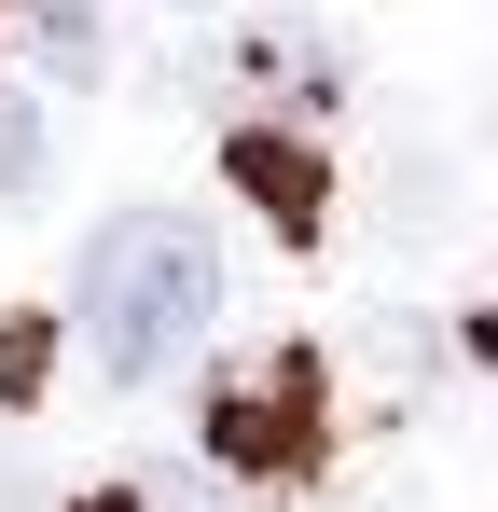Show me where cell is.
I'll return each mask as SVG.
<instances>
[{
    "label": "cell",
    "mask_w": 498,
    "mask_h": 512,
    "mask_svg": "<svg viewBox=\"0 0 498 512\" xmlns=\"http://www.w3.org/2000/svg\"><path fill=\"white\" fill-rule=\"evenodd\" d=\"M222 319V236L194 208H111L83 236V277H70V333L111 388H166Z\"/></svg>",
    "instance_id": "6da1fadb"
},
{
    "label": "cell",
    "mask_w": 498,
    "mask_h": 512,
    "mask_svg": "<svg viewBox=\"0 0 498 512\" xmlns=\"http://www.w3.org/2000/svg\"><path fill=\"white\" fill-rule=\"evenodd\" d=\"M194 429H208V471H222V485H263V499L305 485L332 457V360L319 346H249V360L208 374Z\"/></svg>",
    "instance_id": "7a4b0ae2"
},
{
    "label": "cell",
    "mask_w": 498,
    "mask_h": 512,
    "mask_svg": "<svg viewBox=\"0 0 498 512\" xmlns=\"http://www.w3.org/2000/svg\"><path fill=\"white\" fill-rule=\"evenodd\" d=\"M222 180H236V208H249V222H277L291 250H319V222H332V153L291 125V111H236Z\"/></svg>",
    "instance_id": "3957f363"
},
{
    "label": "cell",
    "mask_w": 498,
    "mask_h": 512,
    "mask_svg": "<svg viewBox=\"0 0 498 512\" xmlns=\"http://www.w3.org/2000/svg\"><path fill=\"white\" fill-rule=\"evenodd\" d=\"M208 70H222V97H249V111H291V125L346 97V56H332V28H319V14H263V28H236Z\"/></svg>",
    "instance_id": "277c9868"
},
{
    "label": "cell",
    "mask_w": 498,
    "mask_h": 512,
    "mask_svg": "<svg viewBox=\"0 0 498 512\" xmlns=\"http://www.w3.org/2000/svg\"><path fill=\"white\" fill-rule=\"evenodd\" d=\"M14 28H28V56L56 70V84H97L111 70V0H0Z\"/></svg>",
    "instance_id": "5b68a950"
},
{
    "label": "cell",
    "mask_w": 498,
    "mask_h": 512,
    "mask_svg": "<svg viewBox=\"0 0 498 512\" xmlns=\"http://www.w3.org/2000/svg\"><path fill=\"white\" fill-rule=\"evenodd\" d=\"M42 153H56L42 97H14V84H0V208H14V194H42Z\"/></svg>",
    "instance_id": "8992f818"
},
{
    "label": "cell",
    "mask_w": 498,
    "mask_h": 512,
    "mask_svg": "<svg viewBox=\"0 0 498 512\" xmlns=\"http://www.w3.org/2000/svg\"><path fill=\"white\" fill-rule=\"evenodd\" d=\"M42 346H56V333H42V319H0V388H14V402L42 388Z\"/></svg>",
    "instance_id": "52a82bcc"
},
{
    "label": "cell",
    "mask_w": 498,
    "mask_h": 512,
    "mask_svg": "<svg viewBox=\"0 0 498 512\" xmlns=\"http://www.w3.org/2000/svg\"><path fill=\"white\" fill-rule=\"evenodd\" d=\"M139 512H236V499H180V485H166V499H153V485H139Z\"/></svg>",
    "instance_id": "ba28073f"
},
{
    "label": "cell",
    "mask_w": 498,
    "mask_h": 512,
    "mask_svg": "<svg viewBox=\"0 0 498 512\" xmlns=\"http://www.w3.org/2000/svg\"><path fill=\"white\" fill-rule=\"evenodd\" d=\"M70 512H139V485H97V499H70Z\"/></svg>",
    "instance_id": "9c48e42d"
},
{
    "label": "cell",
    "mask_w": 498,
    "mask_h": 512,
    "mask_svg": "<svg viewBox=\"0 0 498 512\" xmlns=\"http://www.w3.org/2000/svg\"><path fill=\"white\" fill-rule=\"evenodd\" d=\"M166 14H194V0H166Z\"/></svg>",
    "instance_id": "30bf717a"
},
{
    "label": "cell",
    "mask_w": 498,
    "mask_h": 512,
    "mask_svg": "<svg viewBox=\"0 0 498 512\" xmlns=\"http://www.w3.org/2000/svg\"><path fill=\"white\" fill-rule=\"evenodd\" d=\"M0 28H14V14H0Z\"/></svg>",
    "instance_id": "8fae6325"
}]
</instances>
